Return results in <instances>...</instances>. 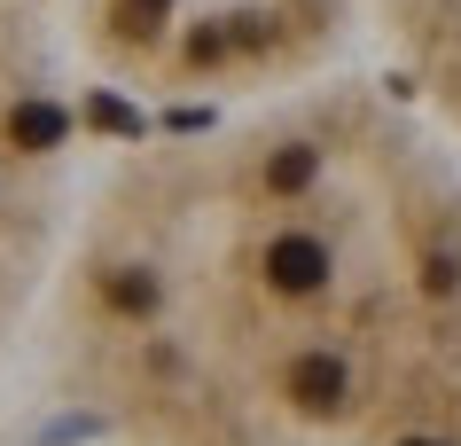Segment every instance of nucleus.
<instances>
[{
	"label": "nucleus",
	"instance_id": "1",
	"mask_svg": "<svg viewBox=\"0 0 461 446\" xmlns=\"http://www.w3.org/2000/svg\"><path fill=\"white\" fill-rule=\"evenodd\" d=\"M414 407H454V423H446L438 446H461V282L430 290L422 360H414Z\"/></svg>",
	"mask_w": 461,
	"mask_h": 446
},
{
	"label": "nucleus",
	"instance_id": "2",
	"mask_svg": "<svg viewBox=\"0 0 461 446\" xmlns=\"http://www.w3.org/2000/svg\"><path fill=\"white\" fill-rule=\"evenodd\" d=\"M172 0H133V16H141V32H149V16H165Z\"/></svg>",
	"mask_w": 461,
	"mask_h": 446
}]
</instances>
